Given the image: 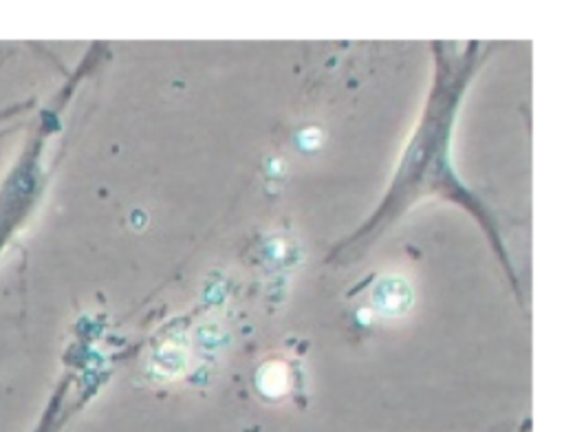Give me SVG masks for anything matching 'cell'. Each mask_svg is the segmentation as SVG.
Instances as JSON below:
<instances>
[{
    "label": "cell",
    "mask_w": 564,
    "mask_h": 432,
    "mask_svg": "<svg viewBox=\"0 0 564 432\" xmlns=\"http://www.w3.org/2000/svg\"><path fill=\"white\" fill-rule=\"evenodd\" d=\"M410 302H412V291L403 278H397V276L381 278L372 289V304L386 315H399L408 311Z\"/></svg>",
    "instance_id": "6da1fadb"
},
{
    "label": "cell",
    "mask_w": 564,
    "mask_h": 432,
    "mask_svg": "<svg viewBox=\"0 0 564 432\" xmlns=\"http://www.w3.org/2000/svg\"><path fill=\"white\" fill-rule=\"evenodd\" d=\"M258 388L267 397H282L289 392V368L282 361H269L258 370Z\"/></svg>",
    "instance_id": "7a4b0ae2"
}]
</instances>
